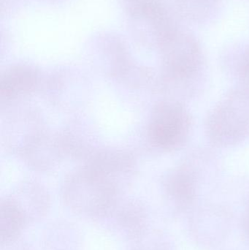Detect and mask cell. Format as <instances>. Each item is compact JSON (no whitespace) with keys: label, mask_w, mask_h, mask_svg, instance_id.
Returning a JSON list of instances; mask_svg holds the SVG:
<instances>
[{"label":"cell","mask_w":249,"mask_h":250,"mask_svg":"<svg viewBox=\"0 0 249 250\" xmlns=\"http://www.w3.org/2000/svg\"><path fill=\"white\" fill-rule=\"evenodd\" d=\"M64 198L76 212L99 218L115 209L116 188L106 175L92 169L70 179L64 187Z\"/></svg>","instance_id":"obj_1"},{"label":"cell","mask_w":249,"mask_h":250,"mask_svg":"<svg viewBox=\"0 0 249 250\" xmlns=\"http://www.w3.org/2000/svg\"><path fill=\"white\" fill-rule=\"evenodd\" d=\"M212 137L220 144H232L249 132V89H239L213 111L209 121Z\"/></svg>","instance_id":"obj_2"},{"label":"cell","mask_w":249,"mask_h":250,"mask_svg":"<svg viewBox=\"0 0 249 250\" xmlns=\"http://www.w3.org/2000/svg\"><path fill=\"white\" fill-rule=\"evenodd\" d=\"M167 70L171 76L180 79L190 77L202 65L203 54L194 35L177 29L162 45Z\"/></svg>","instance_id":"obj_3"},{"label":"cell","mask_w":249,"mask_h":250,"mask_svg":"<svg viewBox=\"0 0 249 250\" xmlns=\"http://www.w3.org/2000/svg\"><path fill=\"white\" fill-rule=\"evenodd\" d=\"M190 121L185 110L178 104L161 105L152 117L149 135L153 144L162 148H176L188 135Z\"/></svg>","instance_id":"obj_4"},{"label":"cell","mask_w":249,"mask_h":250,"mask_svg":"<svg viewBox=\"0 0 249 250\" xmlns=\"http://www.w3.org/2000/svg\"><path fill=\"white\" fill-rule=\"evenodd\" d=\"M28 223L26 216L14 201L9 200L2 201L0 208V239L1 245L16 241Z\"/></svg>","instance_id":"obj_5"},{"label":"cell","mask_w":249,"mask_h":250,"mask_svg":"<svg viewBox=\"0 0 249 250\" xmlns=\"http://www.w3.org/2000/svg\"><path fill=\"white\" fill-rule=\"evenodd\" d=\"M115 222L120 230L130 239L135 241L146 233V214L137 204H127L115 213Z\"/></svg>","instance_id":"obj_6"},{"label":"cell","mask_w":249,"mask_h":250,"mask_svg":"<svg viewBox=\"0 0 249 250\" xmlns=\"http://www.w3.org/2000/svg\"><path fill=\"white\" fill-rule=\"evenodd\" d=\"M222 0H176L181 18L194 23H207L219 10Z\"/></svg>","instance_id":"obj_7"},{"label":"cell","mask_w":249,"mask_h":250,"mask_svg":"<svg viewBox=\"0 0 249 250\" xmlns=\"http://www.w3.org/2000/svg\"><path fill=\"white\" fill-rule=\"evenodd\" d=\"M35 82V76L29 71L18 70L10 72L1 79V95L6 98H13L30 90Z\"/></svg>","instance_id":"obj_8"},{"label":"cell","mask_w":249,"mask_h":250,"mask_svg":"<svg viewBox=\"0 0 249 250\" xmlns=\"http://www.w3.org/2000/svg\"><path fill=\"white\" fill-rule=\"evenodd\" d=\"M168 192L180 207H185L194 197L192 181L188 175H176L169 183Z\"/></svg>","instance_id":"obj_9"},{"label":"cell","mask_w":249,"mask_h":250,"mask_svg":"<svg viewBox=\"0 0 249 250\" xmlns=\"http://www.w3.org/2000/svg\"><path fill=\"white\" fill-rule=\"evenodd\" d=\"M144 236L135 240V247L133 250H168V246L163 242H153L152 243L151 242H147L146 243L143 238Z\"/></svg>","instance_id":"obj_10"}]
</instances>
